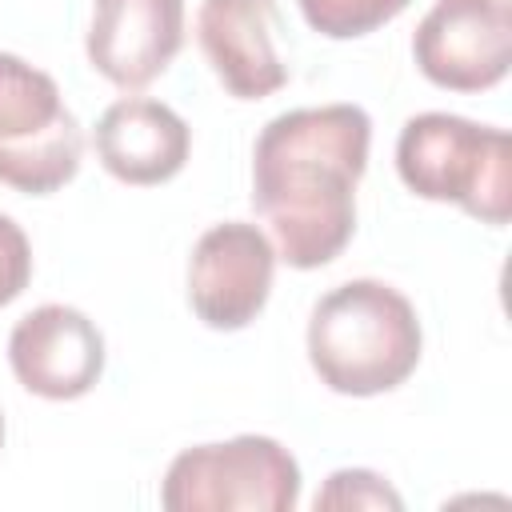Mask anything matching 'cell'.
<instances>
[{
    "mask_svg": "<svg viewBox=\"0 0 512 512\" xmlns=\"http://www.w3.org/2000/svg\"><path fill=\"white\" fill-rule=\"evenodd\" d=\"M368 144L372 120L360 104L292 108L264 124L252 148V204L284 264L308 272L348 248Z\"/></svg>",
    "mask_w": 512,
    "mask_h": 512,
    "instance_id": "obj_1",
    "label": "cell"
},
{
    "mask_svg": "<svg viewBox=\"0 0 512 512\" xmlns=\"http://www.w3.org/2000/svg\"><path fill=\"white\" fill-rule=\"evenodd\" d=\"M424 332L412 300L384 280H348L324 292L308 316V360L340 396L400 388L420 364Z\"/></svg>",
    "mask_w": 512,
    "mask_h": 512,
    "instance_id": "obj_2",
    "label": "cell"
},
{
    "mask_svg": "<svg viewBox=\"0 0 512 512\" xmlns=\"http://www.w3.org/2000/svg\"><path fill=\"white\" fill-rule=\"evenodd\" d=\"M396 172L408 192L456 204L472 220L500 228L512 208V144L504 128L452 112H420L400 128Z\"/></svg>",
    "mask_w": 512,
    "mask_h": 512,
    "instance_id": "obj_3",
    "label": "cell"
},
{
    "mask_svg": "<svg viewBox=\"0 0 512 512\" xmlns=\"http://www.w3.org/2000/svg\"><path fill=\"white\" fill-rule=\"evenodd\" d=\"M80 156L84 132L60 84L16 52H0V184L48 196L80 172Z\"/></svg>",
    "mask_w": 512,
    "mask_h": 512,
    "instance_id": "obj_4",
    "label": "cell"
},
{
    "mask_svg": "<svg viewBox=\"0 0 512 512\" xmlns=\"http://www.w3.org/2000/svg\"><path fill=\"white\" fill-rule=\"evenodd\" d=\"M300 464L272 436H232L184 448L160 484L168 512H292Z\"/></svg>",
    "mask_w": 512,
    "mask_h": 512,
    "instance_id": "obj_5",
    "label": "cell"
},
{
    "mask_svg": "<svg viewBox=\"0 0 512 512\" xmlns=\"http://www.w3.org/2000/svg\"><path fill=\"white\" fill-rule=\"evenodd\" d=\"M416 68L448 92H484L512 64L508 0H436L412 36Z\"/></svg>",
    "mask_w": 512,
    "mask_h": 512,
    "instance_id": "obj_6",
    "label": "cell"
},
{
    "mask_svg": "<svg viewBox=\"0 0 512 512\" xmlns=\"http://www.w3.org/2000/svg\"><path fill=\"white\" fill-rule=\"evenodd\" d=\"M276 244L248 220L212 224L188 260V304L192 312L216 328L236 332L248 328L272 292Z\"/></svg>",
    "mask_w": 512,
    "mask_h": 512,
    "instance_id": "obj_7",
    "label": "cell"
},
{
    "mask_svg": "<svg viewBox=\"0 0 512 512\" xmlns=\"http://www.w3.org/2000/svg\"><path fill=\"white\" fill-rule=\"evenodd\" d=\"M8 364L32 396L76 400L92 392L104 372V336L80 308L40 304L16 320L8 336Z\"/></svg>",
    "mask_w": 512,
    "mask_h": 512,
    "instance_id": "obj_8",
    "label": "cell"
},
{
    "mask_svg": "<svg viewBox=\"0 0 512 512\" xmlns=\"http://www.w3.org/2000/svg\"><path fill=\"white\" fill-rule=\"evenodd\" d=\"M184 44V0H92L88 64L116 88L152 84Z\"/></svg>",
    "mask_w": 512,
    "mask_h": 512,
    "instance_id": "obj_9",
    "label": "cell"
},
{
    "mask_svg": "<svg viewBox=\"0 0 512 512\" xmlns=\"http://www.w3.org/2000/svg\"><path fill=\"white\" fill-rule=\"evenodd\" d=\"M276 28V0H200L196 40L228 96L264 100L288 84Z\"/></svg>",
    "mask_w": 512,
    "mask_h": 512,
    "instance_id": "obj_10",
    "label": "cell"
},
{
    "mask_svg": "<svg viewBox=\"0 0 512 512\" xmlns=\"http://www.w3.org/2000/svg\"><path fill=\"white\" fill-rule=\"evenodd\" d=\"M96 156L120 184H164L188 164L192 132L188 124L160 100L124 96L104 108L96 120Z\"/></svg>",
    "mask_w": 512,
    "mask_h": 512,
    "instance_id": "obj_11",
    "label": "cell"
},
{
    "mask_svg": "<svg viewBox=\"0 0 512 512\" xmlns=\"http://www.w3.org/2000/svg\"><path fill=\"white\" fill-rule=\"evenodd\" d=\"M308 28L328 40H356L396 20L412 0H296Z\"/></svg>",
    "mask_w": 512,
    "mask_h": 512,
    "instance_id": "obj_12",
    "label": "cell"
},
{
    "mask_svg": "<svg viewBox=\"0 0 512 512\" xmlns=\"http://www.w3.org/2000/svg\"><path fill=\"white\" fill-rule=\"evenodd\" d=\"M312 504H316V512L320 508H392V512L404 508L400 492L384 476H376L368 468H340V472H332Z\"/></svg>",
    "mask_w": 512,
    "mask_h": 512,
    "instance_id": "obj_13",
    "label": "cell"
},
{
    "mask_svg": "<svg viewBox=\"0 0 512 512\" xmlns=\"http://www.w3.org/2000/svg\"><path fill=\"white\" fill-rule=\"evenodd\" d=\"M32 280V244L24 228L0 212V308L12 304Z\"/></svg>",
    "mask_w": 512,
    "mask_h": 512,
    "instance_id": "obj_14",
    "label": "cell"
},
{
    "mask_svg": "<svg viewBox=\"0 0 512 512\" xmlns=\"http://www.w3.org/2000/svg\"><path fill=\"white\" fill-rule=\"evenodd\" d=\"M0 440H4V416H0Z\"/></svg>",
    "mask_w": 512,
    "mask_h": 512,
    "instance_id": "obj_15",
    "label": "cell"
}]
</instances>
